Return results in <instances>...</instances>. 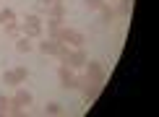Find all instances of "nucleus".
Segmentation results:
<instances>
[{"label":"nucleus","mask_w":159,"mask_h":117,"mask_svg":"<svg viewBox=\"0 0 159 117\" xmlns=\"http://www.w3.org/2000/svg\"><path fill=\"white\" fill-rule=\"evenodd\" d=\"M21 34L29 37V39H39V37H42V18H39V13H29V16L24 18Z\"/></svg>","instance_id":"1"},{"label":"nucleus","mask_w":159,"mask_h":117,"mask_svg":"<svg viewBox=\"0 0 159 117\" xmlns=\"http://www.w3.org/2000/svg\"><path fill=\"white\" fill-rule=\"evenodd\" d=\"M57 78H60V86H63L65 91L78 89V73L70 68V65H63V63H60V68H57Z\"/></svg>","instance_id":"2"},{"label":"nucleus","mask_w":159,"mask_h":117,"mask_svg":"<svg viewBox=\"0 0 159 117\" xmlns=\"http://www.w3.org/2000/svg\"><path fill=\"white\" fill-rule=\"evenodd\" d=\"M84 76L89 78V81L99 83V86H104V81H107V70H104L102 63H89V60H86V65H84Z\"/></svg>","instance_id":"3"},{"label":"nucleus","mask_w":159,"mask_h":117,"mask_svg":"<svg viewBox=\"0 0 159 117\" xmlns=\"http://www.w3.org/2000/svg\"><path fill=\"white\" fill-rule=\"evenodd\" d=\"M78 89L84 91V99L86 102H97V96L102 94V86H99V83H94V81H89V78L86 76H78Z\"/></svg>","instance_id":"4"},{"label":"nucleus","mask_w":159,"mask_h":117,"mask_svg":"<svg viewBox=\"0 0 159 117\" xmlns=\"http://www.w3.org/2000/svg\"><path fill=\"white\" fill-rule=\"evenodd\" d=\"M13 107H31V102H34V96H31V91H26L24 86H16V94H13Z\"/></svg>","instance_id":"5"},{"label":"nucleus","mask_w":159,"mask_h":117,"mask_svg":"<svg viewBox=\"0 0 159 117\" xmlns=\"http://www.w3.org/2000/svg\"><path fill=\"white\" fill-rule=\"evenodd\" d=\"M86 60H89V57H86V52H84V47H73L70 50V57H68V65L73 70H81L84 65H86Z\"/></svg>","instance_id":"6"},{"label":"nucleus","mask_w":159,"mask_h":117,"mask_svg":"<svg viewBox=\"0 0 159 117\" xmlns=\"http://www.w3.org/2000/svg\"><path fill=\"white\" fill-rule=\"evenodd\" d=\"M37 50L42 52V55H47V57H55L57 55V50H60V42L57 39H39V44H37Z\"/></svg>","instance_id":"7"},{"label":"nucleus","mask_w":159,"mask_h":117,"mask_svg":"<svg viewBox=\"0 0 159 117\" xmlns=\"http://www.w3.org/2000/svg\"><path fill=\"white\" fill-rule=\"evenodd\" d=\"M73 34H76V29H68V26H60L57 29V34H55V39L60 44H70V39H73Z\"/></svg>","instance_id":"8"},{"label":"nucleus","mask_w":159,"mask_h":117,"mask_svg":"<svg viewBox=\"0 0 159 117\" xmlns=\"http://www.w3.org/2000/svg\"><path fill=\"white\" fill-rule=\"evenodd\" d=\"M34 50V44H31V39L29 37H16V52H21V55H26V52H31Z\"/></svg>","instance_id":"9"},{"label":"nucleus","mask_w":159,"mask_h":117,"mask_svg":"<svg viewBox=\"0 0 159 117\" xmlns=\"http://www.w3.org/2000/svg\"><path fill=\"white\" fill-rule=\"evenodd\" d=\"M65 11H68V8H65L63 3H52V5H47V16H50V18H63Z\"/></svg>","instance_id":"10"},{"label":"nucleus","mask_w":159,"mask_h":117,"mask_svg":"<svg viewBox=\"0 0 159 117\" xmlns=\"http://www.w3.org/2000/svg\"><path fill=\"white\" fill-rule=\"evenodd\" d=\"M60 26H63V18H47V37L55 39V34H57Z\"/></svg>","instance_id":"11"},{"label":"nucleus","mask_w":159,"mask_h":117,"mask_svg":"<svg viewBox=\"0 0 159 117\" xmlns=\"http://www.w3.org/2000/svg\"><path fill=\"white\" fill-rule=\"evenodd\" d=\"M3 29H5V34L8 37H21V24H16V21H8V24H3Z\"/></svg>","instance_id":"12"},{"label":"nucleus","mask_w":159,"mask_h":117,"mask_svg":"<svg viewBox=\"0 0 159 117\" xmlns=\"http://www.w3.org/2000/svg\"><path fill=\"white\" fill-rule=\"evenodd\" d=\"M3 83H5V86H21L16 70H5V73H3Z\"/></svg>","instance_id":"13"},{"label":"nucleus","mask_w":159,"mask_h":117,"mask_svg":"<svg viewBox=\"0 0 159 117\" xmlns=\"http://www.w3.org/2000/svg\"><path fill=\"white\" fill-rule=\"evenodd\" d=\"M11 109H13V102L5 94H0V115H11Z\"/></svg>","instance_id":"14"},{"label":"nucleus","mask_w":159,"mask_h":117,"mask_svg":"<svg viewBox=\"0 0 159 117\" xmlns=\"http://www.w3.org/2000/svg\"><path fill=\"white\" fill-rule=\"evenodd\" d=\"M99 13H102V24H110L112 18H115V11H112V8H110L107 3H104L102 8H99Z\"/></svg>","instance_id":"15"},{"label":"nucleus","mask_w":159,"mask_h":117,"mask_svg":"<svg viewBox=\"0 0 159 117\" xmlns=\"http://www.w3.org/2000/svg\"><path fill=\"white\" fill-rule=\"evenodd\" d=\"M57 60H60L63 65H68V57H70V47H68V44H60V50H57Z\"/></svg>","instance_id":"16"},{"label":"nucleus","mask_w":159,"mask_h":117,"mask_svg":"<svg viewBox=\"0 0 159 117\" xmlns=\"http://www.w3.org/2000/svg\"><path fill=\"white\" fill-rule=\"evenodd\" d=\"M8 21H16V11L13 8H3L0 11V24H8Z\"/></svg>","instance_id":"17"},{"label":"nucleus","mask_w":159,"mask_h":117,"mask_svg":"<svg viewBox=\"0 0 159 117\" xmlns=\"http://www.w3.org/2000/svg\"><path fill=\"white\" fill-rule=\"evenodd\" d=\"M60 112H63V107L57 102H50L47 107H44V115H60Z\"/></svg>","instance_id":"18"},{"label":"nucleus","mask_w":159,"mask_h":117,"mask_svg":"<svg viewBox=\"0 0 159 117\" xmlns=\"http://www.w3.org/2000/svg\"><path fill=\"white\" fill-rule=\"evenodd\" d=\"M84 44H86V37L81 34V31H76L73 39H70V47H84Z\"/></svg>","instance_id":"19"},{"label":"nucleus","mask_w":159,"mask_h":117,"mask_svg":"<svg viewBox=\"0 0 159 117\" xmlns=\"http://www.w3.org/2000/svg\"><path fill=\"white\" fill-rule=\"evenodd\" d=\"M130 11H133V0H120V13L123 16H128Z\"/></svg>","instance_id":"20"},{"label":"nucleus","mask_w":159,"mask_h":117,"mask_svg":"<svg viewBox=\"0 0 159 117\" xmlns=\"http://www.w3.org/2000/svg\"><path fill=\"white\" fill-rule=\"evenodd\" d=\"M13 70H16V76H18V81H26V78H29V68H24V65H18V68H13Z\"/></svg>","instance_id":"21"},{"label":"nucleus","mask_w":159,"mask_h":117,"mask_svg":"<svg viewBox=\"0 0 159 117\" xmlns=\"http://www.w3.org/2000/svg\"><path fill=\"white\" fill-rule=\"evenodd\" d=\"M84 3H86V8H89V11H99L104 5V0H84Z\"/></svg>","instance_id":"22"},{"label":"nucleus","mask_w":159,"mask_h":117,"mask_svg":"<svg viewBox=\"0 0 159 117\" xmlns=\"http://www.w3.org/2000/svg\"><path fill=\"white\" fill-rule=\"evenodd\" d=\"M52 3H60V0H47V5H52Z\"/></svg>","instance_id":"23"}]
</instances>
